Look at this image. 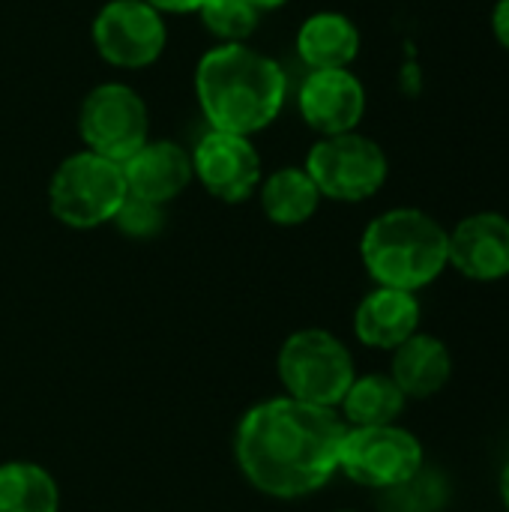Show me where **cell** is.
Listing matches in <instances>:
<instances>
[{"mask_svg":"<svg viewBox=\"0 0 509 512\" xmlns=\"http://www.w3.org/2000/svg\"><path fill=\"white\" fill-rule=\"evenodd\" d=\"M345 432L348 426L336 408L291 396L267 399L249 408L237 426V468L261 495L297 501L333 480Z\"/></svg>","mask_w":509,"mask_h":512,"instance_id":"obj_1","label":"cell"},{"mask_svg":"<svg viewBox=\"0 0 509 512\" xmlns=\"http://www.w3.org/2000/svg\"><path fill=\"white\" fill-rule=\"evenodd\" d=\"M198 105L210 129L252 135L267 129L285 108V69L246 42L210 48L195 69Z\"/></svg>","mask_w":509,"mask_h":512,"instance_id":"obj_2","label":"cell"},{"mask_svg":"<svg viewBox=\"0 0 509 512\" xmlns=\"http://www.w3.org/2000/svg\"><path fill=\"white\" fill-rule=\"evenodd\" d=\"M360 258L375 285L417 294L450 267V231L420 207H393L366 225Z\"/></svg>","mask_w":509,"mask_h":512,"instance_id":"obj_3","label":"cell"},{"mask_svg":"<svg viewBox=\"0 0 509 512\" xmlns=\"http://www.w3.org/2000/svg\"><path fill=\"white\" fill-rule=\"evenodd\" d=\"M279 381L297 402L318 408H339L357 378L354 354L327 330H297L279 348Z\"/></svg>","mask_w":509,"mask_h":512,"instance_id":"obj_4","label":"cell"},{"mask_svg":"<svg viewBox=\"0 0 509 512\" xmlns=\"http://www.w3.org/2000/svg\"><path fill=\"white\" fill-rule=\"evenodd\" d=\"M126 195L129 189L120 162H111L90 150L66 156L48 183L51 213L75 231L111 222L123 207Z\"/></svg>","mask_w":509,"mask_h":512,"instance_id":"obj_5","label":"cell"},{"mask_svg":"<svg viewBox=\"0 0 509 512\" xmlns=\"http://www.w3.org/2000/svg\"><path fill=\"white\" fill-rule=\"evenodd\" d=\"M306 174L318 186L321 198L357 204L381 192L390 174L384 147L363 132L327 135L306 153Z\"/></svg>","mask_w":509,"mask_h":512,"instance_id":"obj_6","label":"cell"},{"mask_svg":"<svg viewBox=\"0 0 509 512\" xmlns=\"http://www.w3.org/2000/svg\"><path fill=\"white\" fill-rule=\"evenodd\" d=\"M426 465L423 444L399 423L348 429L339 453V471L366 489H396Z\"/></svg>","mask_w":509,"mask_h":512,"instance_id":"obj_7","label":"cell"},{"mask_svg":"<svg viewBox=\"0 0 509 512\" xmlns=\"http://www.w3.org/2000/svg\"><path fill=\"white\" fill-rule=\"evenodd\" d=\"M78 132L84 150L111 162H126L150 132V114L144 99L120 81L93 87L78 111Z\"/></svg>","mask_w":509,"mask_h":512,"instance_id":"obj_8","label":"cell"},{"mask_svg":"<svg viewBox=\"0 0 509 512\" xmlns=\"http://www.w3.org/2000/svg\"><path fill=\"white\" fill-rule=\"evenodd\" d=\"M102 60L120 69H144L159 60L168 42L162 12L144 0H108L90 27Z\"/></svg>","mask_w":509,"mask_h":512,"instance_id":"obj_9","label":"cell"},{"mask_svg":"<svg viewBox=\"0 0 509 512\" xmlns=\"http://www.w3.org/2000/svg\"><path fill=\"white\" fill-rule=\"evenodd\" d=\"M192 174L219 201H246L261 186V156L246 135L210 129L192 153Z\"/></svg>","mask_w":509,"mask_h":512,"instance_id":"obj_10","label":"cell"},{"mask_svg":"<svg viewBox=\"0 0 509 512\" xmlns=\"http://www.w3.org/2000/svg\"><path fill=\"white\" fill-rule=\"evenodd\" d=\"M297 108L321 138L354 132L366 114V87L351 69H312L297 93Z\"/></svg>","mask_w":509,"mask_h":512,"instance_id":"obj_11","label":"cell"},{"mask_svg":"<svg viewBox=\"0 0 509 512\" xmlns=\"http://www.w3.org/2000/svg\"><path fill=\"white\" fill-rule=\"evenodd\" d=\"M450 267L471 282H501L509 276V216L480 210L450 228Z\"/></svg>","mask_w":509,"mask_h":512,"instance_id":"obj_12","label":"cell"},{"mask_svg":"<svg viewBox=\"0 0 509 512\" xmlns=\"http://www.w3.org/2000/svg\"><path fill=\"white\" fill-rule=\"evenodd\" d=\"M126 189L135 198L168 204L192 183V153H186L174 141H144L126 162H120Z\"/></svg>","mask_w":509,"mask_h":512,"instance_id":"obj_13","label":"cell"},{"mask_svg":"<svg viewBox=\"0 0 509 512\" xmlns=\"http://www.w3.org/2000/svg\"><path fill=\"white\" fill-rule=\"evenodd\" d=\"M420 300L411 291L375 288L369 291L354 312V336L375 351H396L405 339L420 330Z\"/></svg>","mask_w":509,"mask_h":512,"instance_id":"obj_14","label":"cell"},{"mask_svg":"<svg viewBox=\"0 0 509 512\" xmlns=\"http://www.w3.org/2000/svg\"><path fill=\"white\" fill-rule=\"evenodd\" d=\"M390 378L405 399H432L453 378V354L444 339L432 333H414L393 351Z\"/></svg>","mask_w":509,"mask_h":512,"instance_id":"obj_15","label":"cell"},{"mask_svg":"<svg viewBox=\"0 0 509 512\" xmlns=\"http://www.w3.org/2000/svg\"><path fill=\"white\" fill-rule=\"evenodd\" d=\"M297 54L309 69H348L360 54V30L342 12H315L297 30Z\"/></svg>","mask_w":509,"mask_h":512,"instance_id":"obj_16","label":"cell"},{"mask_svg":"<svg viewBox=\"0 0 509 512\" xmlns=\"http://www.w3.org/2000/svg\"><path fill=\"white\" fill-rule=\"evenodd\" d=\"M408 399L399 390V384L390 375L372 372V375H357L354 384L348 387L345 399L339 402V417L345 420L348 429H363V426H390L399 423Z\"/></svg>","mask_w":509,"mask_h":512,"instance_id":"obj_17","label":"cell"},{"mask_svg":"<svg viewBox=\"0 0 509 512\" xmlns=\"http://www.w3.org/2000/svg\"><path fill=\"white\" fill-rule=\"evenodd\" d=\"M261 207L270 222L294 228L318 213L321 192L306 174V168H279L261 180Z\"/></svg>","mask_w":509,"mask_h":512,"instance_id":"obj_18","label":"cell"},{"mask_svg":"<svg viewBox=\"0 0 509 512\" xmlns=\"http://www.w3.org/2000/svg\"><path fill=\"white\" fill-rule=\"evenodd\" d=\"M57 480L33 462L0 465V512H57Z\"/></svg>","mask_w":509,"mask_h":512,"instance_id":"obj_19","label":"cell"},{"mask_svg":"<svg viewBox=\"0 0 509 512\" xmlns=\"http://www.w3.org/2000/svg\"><path fill=\"white\" fill-rule=\"evenodd\" d=\"M384 495L390 512H438L450 501V483L438 471L423 465L411 480L396 489H387Z\"/></svg>","mask_w":509,"mask_h":512,"instance_id":"obj_20","label":"cell"},{"mask_svg":"<svg viewBox=\"0 0 509 512\" xmlns=\"http://www.w3.org/2000/svg\"><path fill=\"white\" fill-rule=\"evenodd\" d=\"M198 12L219 42H246L258 27V9L249 0H204Z\"/></svg>","mask_w":509,"mask_h":512,"instance_id":"obj_21","label":"cell"},{"mask_svg":"<svg viewBox=\"0 0 509 512\" xmlns=\"http://www.w3.org/2000/svg\"><path fill=\"white\" fill-rule=\"evenodd\" d=\"M126 237H135V240H147V237H156L165 225V210L162 204H153V201H144V198H135V195H126L123 207L117 210V216L111 219Z\"/></svg>","mask_w":509,"mask_h":512,"instance_id":"obj_22","label":"cell"},{"mask_svg":"<svg viewBox=\"0 0 509 512\" xmlns=\"http://www.w3.org/2000/svg\"><path fill=\"white\" fill-rule=\"evenodd\" d=\"M492 33L498 39V45L509 51V0H498L492 9Z\"/></svg>","mask_w":509,"mask_h":512,"instance_id":"obj_23","label":"cell"},{"mask_svg":"<svg viewBox=\"0 0 509 512\" xmlns=\"http://www.w3.org/2000/svg\"><path fill=\"white\" fill-rule=\"evenodd\" d=\"M144 3H150L156 12H177V15H183V12H198L204 0H144Z\"/></svg>","mask_w":509,"mask_h":512,"instance_id":"obj_24","label":"cell"},{"mask_svg":"<svg viewBox=\"0 0 509 512\" xmlns=\"http://www.w3.org/2000/svg\"><path fill=\"white\" fill-rule=\"evenodd\" d=\"M501 501H504V507L509 512V462L504 465V471H501Z\"/></svg>","mask_w":509,"mask_h":512,"instance_id":"obj_25","label":"cell"},{"mask_svg":"<svg viewBox=\"0 0 509 512\" xmlns=\"http://www.w3.org/2000/svg\"><path fill=\"white\" fill-rule=\"evenodd\" d=\"M258 12H264V9H279V6H285L288 0H249Z\"/></svg>","mask_w":509,"mask_h":512,"instance_id":"obj_26","label":"cell"},{"mask_svg":"<svg viewBox=\"0 0 509 512\" xmlns=\"http://www.w3.org/2000/svg\"><path fill=\"white\" fill-rule=\"evenodd\" d=\"M342 512H357V510H342Z\"/></svg>","mask_w":509,"mask_h":512,"instance_id":"obj_27","label":"cell"}]
</instances>
